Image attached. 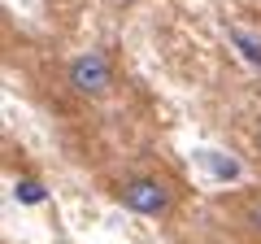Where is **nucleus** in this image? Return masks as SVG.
Listing matches in <instances>:
<instances>
[{"label":"nucleus","mask_w":261,"mask_h":244,"mask_svg":"<svg viewBox=\"0 0 261 244\" xmlns=\"http://www.w3.org/2000/svg\"><path fill=\"white\" fill-rule=\"evenodd\" d=\"M118 201L140 218H166L174 209V188L166 175H126L118 183Z\"/></svg>","instance_id":"f257e3e1"},{"label":"nucleus","mask_w":261,"mask_h":244,"mask_svg":"<svg viewBox=\"0 0 261 244\" xmlns=\"http://www.w3.org/2000/svg\"><path fill=\"white\" fill-rule=\"evenodd\" d=\"M65 75L74 83V92H83V96H105L113 87V66L105 61V53H79L65 66Z\"/></svg>","instance_id":"f03ea898"},{"label":"nucleus","mask_w":261,"mask_h":244,"mask_svg":"<svg viewBox=\"0 0 261 244\" xmlns=\"http://www.w3.org/2000/svg\"><path fill=\"white\" fill-rule=\"evenodd\" d=\"M226 209H231L235 227H240L252 244H261V188H248V192H240V197H231Z\"/></svg>","instance_id":"7ed1b4c3"},{"label":"nucleus","mask_w":261,"mask_h":244,"mask_svg":"<svg viewBox=\"0 0 261 244\" xmlns=\"http://www.w3.org/2000/svg\"><path fill=\"white\" fill-rule=\"evenodd\" d=\"M248 144H252V153L261 157V109L248 118Z\"/></svg>","instance_id":"20e7f679"},{"label":"nucleus","mask_w":261,"mask_h":244,"mask_svg":"<svg viewBox=\"0 0 261 244\" xmlns=\"http://www.w3.org/2000/svg\"><path fill=\"white\" fill-rule=\"evenodd\" d=\"M18 197L22 201H44V188L39 183H18Z\"/></svg>","instance_id":"39448f33"},{"label":"nucleus","mask_w":261,"mask_h":244,"mask_svg":"<svg viewBox=\"0 0 261 244\" xmlns=\"http://www.w3.org/2000/svg\"><path fill=\"white\" fill-rule=\"evenodd\" d=\"M109 5H118V9H126V5H135V0H109Z\"/></svg>","instance_id":"423d86ee"}]
</instances>
